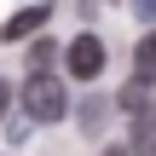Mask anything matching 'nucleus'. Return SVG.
Masks as SVG:
<instances>
[{
	"label": "nucleus",
	"instance_id": "f257e3e1",
	"mask_svg": "<svg viewBox=\"0 0 156 156\" xmlns=\"http://www.w3.org/2000/svg\"><path fill=\"white\" fill-rule=\"evenodd\" d=\"M23 110H29V122H58V116L69 110L64 81L46 75V69H29V81H23Z\"/></svg>",
	"mask_w": 156,
	"mask_h": 156
},
{
	"label": "nucleus",
	"instance_id": "f03ea898",
	"mask_svg": "<svg viewBox=\"0 0 156 156\" xmlns=\"http://www.w3.org/2000/svg\"><path fill=\"white\" fill-rule=\"evenodd\" d=\"M64 64H69V81H93L104 69V41L98 35H75L69 52H64Z\"/></svg>",
	"mask_w": 156,
	"mask_h": 156
},
{
	"label": "nucleus",
	"instance_id": "7ed1b4c3",
	"mask_svg": "<svg viewBox=\"0 0 156 156\" xmlns=\"http://www.w3.org/2000/svg\"><path fill=\"white\" fill-rule=\"evenodd\" d=\"M46 17H52V6H46V0H41V6L12 12V17L0 23V41H29V35H41V29H46Z\"/></svg>",
	"mask_w": 156,
	"mask_h": 156
},
{
	"label": "nucleus",
	"instance_id": "20e7f679",
	"mask_svg": "<svg viewBox=\"0 0 156 156\" xmlns=\"http://www.w3.org/2000/svg\"><path fill=\"white\" fill-rule=\"evenodd\" d=\"M122 151H127V156H156V110H151V104L133 110V133H127Z\"/></svg>",
	"mask_w": 156,
	"mask_h": 156
},
{
	"label": "nucleus",
	"instance_id": "39448f33",
	"mask_svg": "<svg viewBox=\"0 0 156 156\" xmlns=\"http://www.w3.org/2000/svg\"><path fill=\"white\" fill-rule=\"evenodd\" d=\"M133 87H156V35H145L133 52Z\"/></svg>",
	"mask_w": 156,
	"mask_h": 156
},
{
	"label": "nucleus",
	"instance_id": "423d86ee",
	"mask_svg": "<svg viewBox=\"0 0 156 156\" xmlns=\"http://www.w3.org/2000/svg\"><path fill=\"white\" fill-rule=\"evenodd\" d=\"M52 58H58V46H52V41H46V35H41V41H35V35H29V69H46V64H52Z\"/></svg>",
	"mask_w": 156,
	"mask_h": 156
},
{
	"label": "nucleus",
	"instance_id": "0eeeda50",
	"mask_svg": "<svg viewBox=\"0 0 156 156\" xmlns=\"http://www.w3.org/2000/svg\"><path fill=\"white\" fill-rule=\"evenodd\" d=\"M6 104H12V93H6V87H0V116H6Z\"/></svg>",
	"mask_w": 156,
	"mask_h": 156
},
{
	"label": "nucleus",
	"instance_id": "6e6552de",
	"mask_svg": "<svg viewBox=\"0 0 156 156\" xmlns=\"http://www.w3.org/2000/svg\"><path fill=\"white\" fill-rule=\"evenodd\" d=\"M104 156H127V151H122V145H116V151H104Z\"/></svg>",
	"mask_w": 156,
	"mask_h": 156
}]
</instances>
